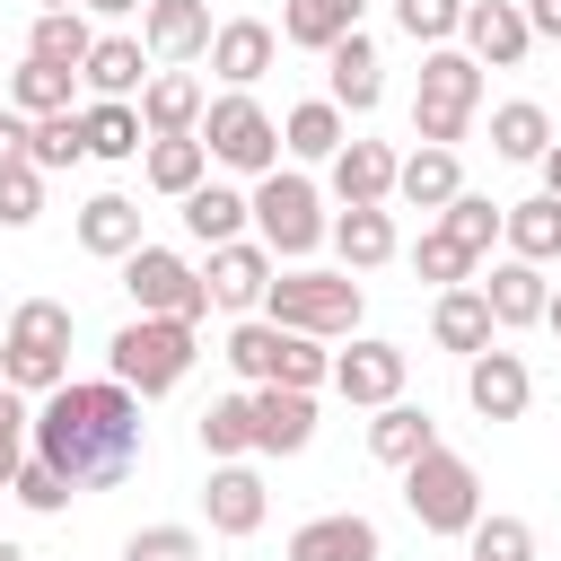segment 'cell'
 <instances>
[{
	"mask_svg": "<svg viewBox=\"0 0 561 561\" xmlns=\"http://www.w3.org/2000/svg\"><path fill=\"white\" fill-rule=\"evenodd\" d=\"M333 202L351 210V202H394V175H403V158L386 149V140H342L333 158Z\"/></svg>",
	"mask_w": 561,
	"mask_h": 561,
	"instance_id": "obj_21",
	"label": "cell"
},
{
	"mask_svg": "<svg viewBox=\"0 0 561 561\" xmlns=\"http://www.w3.org/2000/svg\"><path fill=\"white\" fill-rule=\"evenodd\" d=\"M324 88H333L342 114H377V96H386V61H377V44H368L359 26L324 53Z\"/></svg>",
	"mask_w": 561,
	"mask_h": 561,
	"instance_id": "obj_20",
	"label": "cell"
},
{
	"mask_svg": "<svg viewBox=\"0 0 561 561\" xmlns=\"http://www.w3.org/2000/svg\"><path fill=\"white\" fill-rule=\"evenodd\" d=\"M333 254H342V272H377V263H394V254H403L394 210H386V202H351V210L333 219Z\"/></svg>",
	"mask_w": 561,
	"mask_h": 561,
	"instance_id": "obj_24",
	"label": "cell"
},
{
	"mask_svg": "<svg viewBox=\"0 0 561 561\" xmlns=\"http://www.w3.org/2000/svg\"><path fill=\"white\" fill-rule=\"evenodd\" d=\"M193 359H202V324H184V316H131V324L105 342V377H123L140 403L175 394V386L193 377Z\"/></svg>",
	"mask_w": 561,
	"mask_h": 561,
	"instance_id": "obj_2",
	"label": "cell"
},
{
	"mask_svg": "<svg viewBox=\"0 0 561 561\" xmlns=\"http://www.w3.org/2000/svg\"><path fill=\"white\" fill-rule=\"evenodd\" d=\"M491 149H500L508 167H543V149H552V114H543L535 96L491 105Z\"/></svg>",
	"mask_w": 561,
	"mask_h": 561,
	"instance_id": "obj_31",
	"label": "cell"
},
{
	"mask_svg": "<svg viewBox=\"0 0 561 561\" xmlns=\"http://www.w3.org/2000/svg\"><path fill=\"white\" fill-rule=\"evenodd\" d=\"M0 386H18V394L70 386V307L61 298H18V316L0 333Z\"/></svg>",
	"mask_w": 561,
	"mask_h": 561,
	"instance_id": "obj_4",
	"label": "cell"
},
{
	"mask_svg": "<svg viewBox=\"0 0 561 561\" xmlns=\"http://www.w3.org/2000/svg\"><path fill=\"white\" fill-rule=\"evenodd\" d=\"M35 456V412H26V394L18 386H0V491L18 482V465Z\"/></svg>",
	"mask_w": 561,
	"mask_h": 561,
	"instance_id": "obj_44",
	"label": "cell"
},
{
	"mask_svg": "<svg viewBox=\"0 0 561 561\" xmlns=\"http://www.w3.org/2000/svg\"><path fill=\"white\" fill-rule=\"evenodd\" d=\"M123 298H131L140 316H184V324L210 316V280H202L175 245H131V254H123Z\"/></svg>",
	"mask_w": 561,
	"mask_h": 561,
	"instance_id": "obj_9",
	"label": "cell"
},
{
	"mask_svg": "<svg viewBox=\"0 0 561 561\" xmlns=\"http://www.w3.org/2000/svg\"><path fill=\"white\" fill-rule=\"evenodd\" d=\"M473 263H482V254H473V245H456L447 228H421V245H412V272H421L430 289H456V280H473Z\"/></svg>",
	"mask_w": 561,
	"mask_h": 561,
	"instance_id": "obj_42",
	"label": "cell"
},
{
	"mask_svg": "<svg viewBox=\"0 0 561 561\" xmlns=\"http://www.w3.org/2000/svg\"><path fill=\"white\" fill-rule=\"evenodd\" d=\"M35 219H44V167L18 158L0 167V228H35Z\"/></svg>",
	"mask_w": 561,
	"mask_h": 561,
	"instance_id": "obj_43",
	"label": "cell"
},
{
	"mask_svg": "<svg viewBox=\"0 0 561 561\" xmlns=\"http://www.w3.org/2000/svg\"><path fill=\"white\" fill-rule=\"evenodd\" d=\"M280 342H289V333H280L272 316H245V324L228 333V351H219V359H228L245 386H272V377H280Z\"/></svg>",
	"mask_w": 561,
	"mask_h": 561,
	"instance_id": "obj_36",
	"label": "cell"
},
{
	"mask_svg": "<svg viewBox=\"0 0 561 561\" xmlns=\"http://www.w3.org/2000/svg\"><path fill=\"white\" fill-rule=\"evenodd\" d=\"M473 561H535V526L526 517H473Z\"/></svg>",
	"mask_w": 561,
	"mask_h": 561,
	"instance_id": "obj_46",
	"label": "cell"
},
{
	"mask_svg": "<svg viewBox=\"0 0 561 561\" xmlns=\"http://www.w3.org/2000/svg\"><path fill=\"white\" fill-rule=\"evenodd\" d=\"M280 333H289V324H280ZM272 386H307V394H316V386H333V351H324L316 333H289V342H280V377H272Z\"/></svg>",
	"mask_w": 561,
	"mask_h": 561,
	"instance_id": "obj_45",
	"label": "cell"
},
{
	"mask_svg": "<svg viewBox=\"0 0 561 561\" xmlns=\"http://www.w3.org/2000/svg\"><path fill=\"white\" fill-rule=\"evenodd\" d=\"M403 508L421 517V535H473L482 517V473L456 456V447H430L403 465Z\"/></svg>",
	"mask_w": 561,
	"mask_h": 561,
	"instance_id": "obj_7",
	"label": "cell"
},
{
	"mask_svg": "<svg viewBox=\"0 0 561 561\" xmlns=\"http://www.w3.org/2000/svg\"><path fill=\"white\" fill-rule=\"evenodd\" d=\"M26 158L53 175V167H79L88 158V114L79 105H61V114H35V131H26Z\"/></svg>",
	"mask_w": 561,
	"mask_h": 561,
	"instance_id": "obj_40",
	"label": "cell"
},
{
	"mask_svg": "<svg viewBox=\"0 0 561 561\" xmlns=\"http://www.w3.org/2000/svg\"><path fill=\"white\" fill-rule=\"evenodd\" d=\"M123 561H202V535L193 526H140L123 543Z\"/></svg>",
	"mask_w": 561,
	"mask_h": 561,
	"instance_id": "obj_49",
	"label": "cell"
},
{
	"mask_svg": "<svg viewBox=\"0 0 561 561\" xmlns=\"http://www.w3.org/2000/svg\"><path fill=\"white\" fill-rule=\"evenodd\" d=\"M202 79L193 70H149V88H140V123H149V140H184V131H202Z\"/></svg>",
	"mask_w": 561,
	"mask_h": 561,
	"instance_id": "obj_23",
	"label": "cell"
},
{
	"mask_svg": "<svg viewBox=\"0 0 561 561\" xmlns=\"http://www.w3.org/2000/svg\"><path fill=\"white\" fill-rule=\"evenodd\" d=\"M289 561H386V535L359 508H333V517H307L289 535Z\"/></svg>",
	"mask_w": 561,
	"mask_h": 561,
	"instance_id": "obj_18",
	"label": "cell"
},
{
	"mask_svg": "<svg viewBox=\"0 0 561 561\" xmlns=\"http://www.w3.org/2000/svg\"><path fill=\"white\" fill-rule=\"evenodd\" d=\"M210 0H149L140 9V44H149V61L158 70H184V61H202L210 53Z\"/></svg>",
	"mask_w": 561,
	"mask_h": 561,
	"instance_id": "obj_12",
	"label": "cell"
},
{
	"mask_svg": "<svg viewBox=\"0 0 561 561\" xmlns=\"http://www.w3.org/2000/svg\"><path fill=\"white\" fill-rule=\"evenodd\" d=\"M245 228H254V193H237V184H193L184 193V237L193 245H228Z\"/></svg>",
	"mask_w": 561,
	"mask_h": 561,
	"instance_id": "obj_26",
	"label": "cell"
},
{
	"mask_svg": "<svg viewBox=\"0 0 561 561\" xmlns=\"http://www.w3.org/2000/svg\"><path fill=\"white\" fill-rule=\"evenodd\" d=\"M482 298H491L500 333H526V324H543V307H552V289H543V263H526V254L491 263V272H482Z\"/></svg>",
	"mask_w": 561,
	"mask_h": 561,
	"instance_id": "obj_22",
	"label": "cell"
},
{
	"mask_svg": "<svg viewBox=\"0 0 561 561\" xmlns=\"http://www.w3.org/2000/svg\"><path fill=\"white\" fill-rule=\"evenodd\" d=\"M438 228H447L456 245H473V254H491V245L508 237V202H482V193H456V202L438 210Z\"/></svg>",
	"mask_w": 561,
	"mask_h": 561,
	"instance_id": "obj_41",
	"label": "cell"
},
{
	"mask_svg": "<svg viewBox=\"0 0 561 561\" xmlns=\"http://www.w3.org/2000/svg\"><path fill=\"white\" fill-rule=\"evenodd\" d=\"M0 561H26V552H18V543H0Z\"/></svg>",
	"mask_w": 561,
	"mask_h": 561,
	"instance_id": "obj_56",
	"label": "cell"
},
{
	"mask_svg": "<svg viewBox=\"0 0 561 561\" xmlns=\"http://www.w3.org/2000/svg\"><path fill=\"white\" fill-rule=\"evenodd\" d=\"M26 53H35V61H53V70H88V53H96V26H88V9H35V26H26Z\"/></svg>",
	"mask_w": 561,
	"mask_h": 561,
	"instance_id": "obj_30",
	"label": "cell"
},
{
	"mask_svg": "<svg viewBox=\"0 0 561 561\" xmlns=\"http://www.w3.org/2000/svg\"><path fill=\"white\" fill-rule=\"evenodd\" d=\"M79 88H88V96H140V88H149V44H140V35H96Z\"/></svg>",
	"mask_w": 561,
	"mask_h": 561,
	"instance_id": "obj_28",
	"label": "cell"
},
{
	"mask_svg": "<svg viewBox=\"0 0 561 561\" xmlns=\"http://www.w3.org/2000/svg\"><path fill=\"white\" fill-rule=\"evenodd\" d=\"M79 245L105 254V263H123L131 245H149V237H140V202H131V193H96V202H79Z\"/></svg>",
	"mask_w": 561,
	"mask_h": 561,
	"instance_id": "obj_29",
	"label": "cell"
},
{
	"mask_svg": "<svg viewBox=\"0 0 561 561\" xmlns=\"http://www.w3.org/2000/svg\"><path fill=\"white\" fill-rule=\"evenodd\" d=\"M359 18H368V0H280V44H298V53H333Z\"/></svg>",
	"mask_w": 561,
	"mask_h": 561,
	"instance_id": "obj_27",
	"label": "cell"
},
{
	"mask_svg": "<svg viewBox=\"0 0 561 561\" xmlns=\"http://www.w3.org/2000/svg\"><path fill=\"white\" fill-rule=\"evenodd\" d=\"M403 377H412V359H403V342H377V333H351V351H333V394H342V403H359V412H377V403H394V394H403Z\"/></svg>",
	"mask_w": 561,
	"mask_h": 561,
	"instance_id": "obj_10",
	"label": "cell"
},
{
	"mask_svg": "<svg viewBox=\"0 0 561 561\" xmlns=\"http://www.w3.org/2000/svg\"><path fill=\"white\" fill-rule=\"evenodd\" d=\"M44 9H88V0H44Z\"/></svg>",
	"mask_w": 561,
	"mask_h": 561,
	"instance_id": "obj_55",
	"label": "cell"
},
{
	"mask_svg": "<svg viewBox=\"0 0 561 561\" xmlns=\"http://www.w3.org/2000/svg\"><path fill=\"white\" fill-rule=\"evenodd\" d=\"M526 26H535V44H561V0H526Z\"/></svg>",
	"mask_w": 561,
	"mask_h": 561,
	"instance_id": "obj_51",
	"label": "cell"
},
{
	"mask_svg": "<svg viewBox=\"0 0 561 561\" xmlns=\"http://www.w3.org/2000/svg\"><path fill=\"white\" fill-rule=\"evenodd\" d=\"M465 561H473V552H465Z\"/></svg>",
	"mask_w": 561,
	"mask_h": 561,
	"instance_id": "obj_57",
	"label": "cell"
},
{
	"mask_svg": "<svg viewBox=\"0 0 561 561\" xmlns=\"http://www.w3.org/2000/svg\"><path fill=\"white\" fill-rule=\"evenodd\" d=\"M70 88H79V70H53V61H35V53L9 70V105H18L26 123H35V114H61V105H70Z\"/></svg>",
	"mask_w": 561,
	"mask_h": 561,
	"instance_id": "obj_39",
	"label": "cell"
},
{
	"mask_svg": "<svg viewBox=\"0 0 561 561\" xmlns=\"http://www.w3.org/2000/svg\"><path fill=\"white\" fill-rule=\"evenodd\" d=\"M140 149H149L140 96H96L88 105V158H140Z\"/></svg>",
	"mask_w": 561,
	"mask_h": 561,
	"instance_id": "obj_34",
	"label": "cell"
},
{
	"mask_svg": "<svg viewBox=\"0 0 561 561\" xmlns=\"http://www.w3.org/2000/svg\"><path fill=\"white\" fill-rule=\"evenodd\" d=\"M202 149H210V167H228V175H272V167H280V123H272L245 88H228V96L202 105Z\"/></svg>",
	"mask_w": 561,
	"mask_h": 561,
	"instance_id": "obj_8",
	"label": "cell"
},
{
	"mask_svg": "<svg viewBox=\"0 0 561 561\" xmlns=\"http://www.w3.org/2000/svg\"><path fill=\"white\" fill-rule=\"evenodd\" d=\"M543 193H552V202H561V140H552V149H543Z\"/></svg>",
	"mask_w": 561,
	"mask_h": 561,
	"instance_id": "obj_53",
	"label": "cell"
},
{
	"mask_svg": "<svg viewBox=\"0 0 561 561\" xmlns=\"http://www.w3.org/2000/svg\"><path fill=\"white\" fill-rule=\"evenodd\" d=\"M202 456H210V465L254 456V394H219V403L202 412Z\"/></svg>",
	"mask_w": 561,
	"mask_h": 561,
	"instance_id": "obj_37",
	"label": "cell"
},
{
	"mask_svg": "<svg viewBox=\"0 0 561 561\" xmlns=\"http://www.w3.org/2000/svg\"><path fill=\"white\" fill-rule=\"evenodd\" d=\"M473 105H482V61L465 44H430L421 53V96H412V140L456 149L465 123H473Z\"/></svg>",
	"mask_w": 561,
	"mask_h": 561,
	"instance_id": "obj_5",
	"label": "cell"
},
{
	"mask_svg": "<svg viewBox=\"0 0 561 561\" xmlns=\"http://www.w3.org/2000/svg\"><path fill=\"white\" fill-rule=\"evenodd\" d=\"M140 175H149V193H167V202H184L193 184H210V149H202V131H184V140H149V149H140Z\"/></svg>",
	"mask_w": 561,
	"mask_h": 561,
	"instance_id": "obj_32",
	"label": "cell"
},
{
	"mask_svg": "<svg viewBox=\"0 0 561 561\" xmlns=\"http://www.w3.org/2000/svg\"><path fill=\"white\" fill-rule=\"evenodd\" d=\"M254 394V456H307L316 447V394L307 386H245Z\"/></svg>",
	"mask_w": 561,
	"mask_h": 561,
	"instance_id": "obj_14",
	"label": "cell"
},
{
	"mask_svg": "<svg viewBox=\"0 0 561 561\" xmlns=\"http://www.w3.org/2000/svg\"><path fill=\"white\" fill-rule=\"evenodd\" d=\"M202 517H210V535H219V543L254 535V526L272 517V491H263V473H254V465H210V482H202Z\"/></svg>",
	"mask_w": 561,
	"mask_h": 561,
	"instance_id": "obj_15",
	"label": "cell"
},
{
	"mask_svg": "<svg viewBox=\"0 0 561 561\" xmlns=\"http://www.w3.org/2000/svg\"><path fill=\"white\" fill-rule=\"evenodd\" d=\"M131 9H149V0H88V18H131Z\"/></svg>",
	"mask_w": 561,
	"mask_h": 561,
	"instance_id": "obj_52",
	"label": "cell"
},
{
	"mask_svg": "<svg viewBox=\"0 0 561 561\" xmlns=\"http://www.w3.org/2000/svg\"><path fill=\"white\" fill-rule=\"evenodd\" d=\"M9 491H18V500H26V508H35V517H61V508H70V482H61V473H53V465H44V456H26V465H18V482H9Z\"/></svg>",
	"mask_w": 561,
	"mask_h": 561,
	"instance_id": "obj_48",
	"label": "cell"
},
{
	"mask_svg": "<svg viewBox=\"0 0 561 561\" xmlns=\"http://www.w3.org/2000/svg\"><path fill=\"white\" fill-rule=\"evenodd\" d=\"M272 61H280V26H263V18H219V35H210V70H219L228 88H254Z\"/></svg>",
	"mask_w": 561,
	"mask_h": 561,
	"instance_id": "obj_19",
	"label": "cell"
},
{
	"mask_svg": "<svg viewBox=\"0 0 561 561\" xmlns=\"http://www.w3.org/2000/svg\"><path fill=\"white\" fill-rule=\"evenodd\" d=\"M456 193H465V167H456V149H430V140H421V149L403 158V175H394V202H412V210H447Z\"/></svg>",
	"mask_w": 561,
	"mask_h": 561,
	"instance_id": "obj_33",
	"label": "cell"
},
{
	"mask_svg": "<svg viewBox=\"0 0 561 561\" xmlns=\"http://www.w3.org/2000/svg\"><path fill=\"white\" fill-rule=\"evenodd\" d=\"M359 280L351 272H307V263H289V272H272V289H263V316L272 324H289V333H316V342H351L359 333Z\"/></svg>",
	"mask_w": 561,
	"mask_h": 561,
	"instance_id": "obj_3",
	"label": "cell"
},
{
	"mask_svg": "<svg viewBox=\"0 0 561 561\" xmlns=\"http://www.w3.org/2000/svg\"><path fill=\"white\" fill-rule=\"evenodd\" d=\"M342 140H351V123H342L333 96H307V105L280 114V149H289V158H333Z\"/></svg>",
	"mask_w": 561,
	"mask_h": 561,
	"instance_id": "obj_35",
	"label": "cell"
},
{
	"mask_svg": "<svg viewBox=\"0 0 561 561\" xmlns=\"http://www.w3.org/2000/svg\"><path fill=\"white\" fill-rule=\"evenodd\" d=\"M465 53L482 70H517L535 53V26H526V0H465Z\"/></svg>",
	"mask_w": 561,
	"mask_h": 561,
	"instance_id": "obj_13",
	"label": "cell"
},
{
	"mask_svg": "<svg viewBox=\"0 0 561 561\" xmlns=\"http://www.w3.org/2000/svg\"><path fill=\"white\" fill-rule=\"evenodd\" d=\"M254 237H263L280 263H307V254L333 237V219H324V193H316L298 167H272V175H254Z\"/></svg>",
	"mask_w": 561,
	"mask_h": 561,
	"instance_id": "obj_6",
	"label": "cell"
},
{
	"mask_svg": "<svg viewBox=\"0 0 561 561\" xmlns=\"http://www.w3.org/2000/svg\"><path fill=\"white\" fill-rule=\"evenodd\" d=\"M26 131H35V123H26L18 105H0V167H18V158H26Z\"/></svg>",
	"mask_w": 561,
	"mask_h": 561,
	"instance_id": "obj_50",
	"label": "cell"
},
{
	"mask_svg": "<svg viewBox=\"0 0 561 561\" xmlns=\"http://www.w3.org/2000/svg\"><path fill=\"white\" fill-rule=\"evenodd\" d=\"M543 324H552V333H561V289H552V307H543Z\"/></svg>",
	"mask_w": 561,
	"mask_h": 561,
	"instance_id": "obj_54",
	"label": "cell"
},
{
	"mask_svg": "<svg viewBox=\"0 0 561 561\" xmlns=\"http://www.w3.org/2000/svg\"><path fill=\"white\" fill-rule=\"evenodd\" d=\"M465 403H473L482 421H517V412L535 403L526 359H517V351H500V342H491V351H473V359H465Z\"/></svg>",
	"mask_w": 561,
	"mask_h": 561,
	"instance_id": "obj_16",
	"label": "cell"
},
{
	"mask_svg": "<svg viewBox=\"0 0 561 561\" xmlns=\"http://www.w3.org/2000/svg\"><path fill=\"white\" fill-rule=\"evenodd\" d=\"M394 26L412 44H447V35H465V0H394Z\"/></svg>",
	"mask_w": 561,
	"mask_h": 561,
	"instance_id": "obj_47",
	"label": "cell"
},
{
	"mask_svg": "<svg viewBox=\"0 0 561 561\" xmlns=\"http://www.w3.org/2000/svg\"><path fill=\"white\" fill-rule=\"evenodd\" d=\"M430 447H438L430 403H403V394H394V403H377V421H368V456H377V465H394V473H403V465H412V456H430Z\"/></svg>",
	"mask_w": 561,
	"mask_h": 561,
	"instance_id": "obj_25",
	"label": "cell"
},
{
	"mask_svg": "<svg viewBox=\"0 0 561 561\" xmlns=\"http://www.w3.org/2000/svg\"><path fill=\"white\" fill-rule=\"evenodd\" d=\"M35 456L70 482V491H114L131 482V465L149 456V421H140V394L123 377H96V386H53L44 412H35Z\"/></svg>",
	"mask_w": 561,
	"mask_h": 561,
	"instance_id": "obj_1",
	"label": "cell"
},
{
	"mask_svg": "<svg viewBox=\"0 0 561 561\" xmlns=\"http://www.w3.org/2000/svg\"><path fill=\"white\" fill-rule=\"evenodd\" d=\"M491 333H500V316H491L482 280H456V289H438V307H430V342H438V351L473 359V351H491Z\"/></svg>",
	"mask_w": 561,
	"mask_h": 561,
	"instance_id": "obj_17",
	"label": "cell"
},
{
	"mask_svg": "<svg viewBox=\"0 0 561 561\" xmlns=\"http://www.w3.org/2000/svg\"><path fill=\"white\" fill-rule=\"evenodd\" d=\"M272 272H280V254H272L263 237H228V245H210V263H202L210 307H228V316H254L263 289H272Z\"/></svg>",
	"mask_w": 561,
	"mask_h": 561,
	"instance_id": "obj_11",
	"label": "cell"
},
{
	"mask_svg": "<svg viewBox=\"0 0 561 561\" xmlns=\"http://www.w3.org/2000/svg\"><path fill=\"white\" fill-rule=\"evenodd\" d=\"M508 254H526V263H561V202H552V193L508 202Z\"/></svg>",
	"mask_w": 561,
	"mask_h": 561,
	"instance_id": "obj_38",
	"label": "cell"
}]
</instances>
